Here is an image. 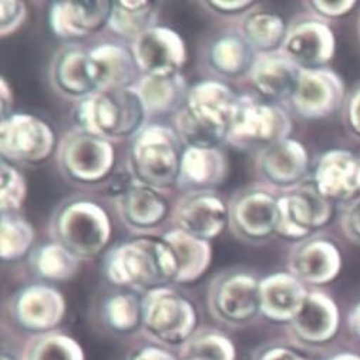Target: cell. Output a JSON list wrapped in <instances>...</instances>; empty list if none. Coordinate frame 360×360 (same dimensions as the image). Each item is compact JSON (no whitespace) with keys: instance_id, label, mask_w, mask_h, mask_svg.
Returning <instances> with one entry per match:
<instances>
[{"instance_id":"30","label":"cell","mask_w":360,"mask_h":360,"mask_svg":"<svg viewBox=\"0 0 360 360\" xmlns=\"http://www.w3.org/2000/svg\"><path fill=\"white\" fill-rule=\"evenodd\" d=\"M148 115L176 112L186 104L187 82L181 76H141L134 84Z\"/></svg>"},{"instance_id":"24","label":"cell","mask_w":360,"mask_h":360,"mask_svg":"<svg viewBox=\"0 0 360 360\" xmlns=\"http://www.w3.org/2000/svg\"><path fill=\"white\" fill-rule=\"evenodd\" d=\"M301 68L282 51L257 54L250 70V80L254 89L271 101H289Z\"/></svg>"},{"instance_id":"1","label":"cell","mask_w":360,"mask_h":360,"mask_svg":"<svg viewBox=\"0 0 360 360\" xmlns=\"http://www.w3.org/2000/svg\"><path fill=\"white\" fill-rule=\"evenodd\" d=\"M103 269L112 285L144 295L174 283L176 261L162 238L139 236L112 247L104 257Z\"/></svg>"},{"instance_id":"50","label":"cell","mask_w":360,"mask_h":360,"mask_svg":"<svg viewBox=\"0 0 360 360\" xmlns=\"http://www.w3.org/2000/svg\"><path fill=\"white\" fill-rule=\"evenodd\" d=\"M2 360H23V359L18 357L9 352H2Z\"/></svg>"},{"instance_id":"20","label":"cell","mask_w":360,"mask_h":360,"mask_svg":"<svg viewBox=\"0 0 360 360\" xmlns=\"http://www.w3.org/2000/svg\"><path fill=\"white\" fill-rule=\"evenodd\" d=\"M112 2L108 0H62L49 9V26L60 39H80L108 26Z\"/></svg>"},{"instance_id":"13","label":"cell","mask_w":360,"mask_h":360,"mask_svg":"<svg viewBox=\"0 0 360 360\" xmlns=\"http://www.w3.org/2000/svg\"><path fill=\"white\" fill-rule=\"evenodd\" d=\"M11 315L26 332L36 336L54 332L66 316V299L54 286L32 283L19 289L11 299Z\"/></svg>"},{"instance_id":"32","label":"cell","mask_w":360,"mask_h":360,"mask_svg":"<svg viewBox=\"0 0 360 360\" xmlns=\"http://www.w3.org/2000/svg\"><path fill=\"white\" fill-rule=\"evenodd\" d=\"M288 26L282 16L272 12H251L243 18L241 34L257 54L274 53L282 49Z\"/></svg>"},{"instance_id":"27","label":"cell","mask_w":360,"mask_h":360,"mask_svg":"<svg viewBox=\"0 0 360 360\" xmlns=\"http://www.w3.org/2000/svg\"><path fill=\"white\" fill-rule=\"evenodd\" d=\"M98 91L133 87L139 82V66L133 50L117 43H101L90 50Z\"/></svg>"},{"instance_id":"23","label":"cell","mask_w":360,"mask_h":360,"mask_svg":"<svg viewBox=\"0 0 360 360\" xmlns=\"http://www.w3.org/2000/svg\"><path fill=\"white\" fill-rule=\"evenodd\" d=\"M51 82L58 93L77 100L98 91L90 50L82 46L60 50L51 65Z\"/></svg>"},{"instance_id":"21","label":"cell","mask_w":360,"mask_h":360,"mask_svg":"<svg viewBox=\"0 0 360 360\" xmlns=\"http://www.w3.org/2000/svg\"><path fill=\"white\" fill-rule=\"evenodd\" d=\"M312 179L332 202L352 201L360 195V154L346 148L325 151L315 165Z\"/></svg>"},{"instance_id":"31","label":"cell","mask_w":360,"mask_h":360,"mask_svg":"<svg viewBox=\"0 0 360 360\" xmlns=\"http://www.w3.org/2000/svg\"><path fill=\"white\" fill-rule=\"evenodd\" d=\"M257 53L241 34L218 36L208 47L210 66L225 77H239L250 73Z\"/></svg>"},{"instance_id":"22","label":"cell","mask_w":360,"mask_h":360,"mask_svg":"<svg viewBox=\"0 0 360 360\" xmlns=\"http://www.w3.org/2000/svg\"><path fill=\"white\" fill-rule=\"evenodd\" d=\"M307 285L288 272H275L259 282L261 315L275 323H292L305 305Z\"/></svg>"},{"instance_id":"16","label":"cell","mask_w":360,"mask_h":360,"mask_svg":"<svg viewBox=\"0 0 360 360\" xmlns=\"http://www.w3.org/2000/svg\"><path fill=\"white\" fill-rule=\"evenodd\" d=\"M236 101L238 96L225 83L202 80L188 89L183 107L195 123L226 143Z\"/></svg>"},{"instance_id":"11","label":"cell","mask_w":360,"mask_h":360,"mask_svg":"<svg viewBox=\"0 0 360 360\" xmlns=\"http://www.w3.org/2000/svg\"><path fill=\"white\" fill-rule=\"evenodd\" d=\"M278 200L269 188L254 186L238 191L229 207V228L239 241L259 244L276 233Z\"/></svg>"},{"instance_id":"17","label":"cell","mask_w":360,"mask_h":360,"mask_svg":"<svg viewBox=\"0 0 360 360\" xmlns=\"http://www.w3.org/2000/svg\"><path fill=\"white\" fill-rule=\"evenodd\" d=\"M339 247L330 239L309 236L299 241L288 259L289 272L305 285L321 286L335 281L342 271Z\"/></svg>"},{"instance_id":"10","label":"cell","mask_w":360,"mask_h":360,"mask_svg":"<svg viewBox=\"0 0 360 360\" xmlns=\"http://www.w3.org/2000/svg\"><path fill=\"white\" fill-rule=\"evenodd\" d=\"M57 139L43 118L13 112L0 123V154L8 162L40 164L56 150Z\"/></svg>"},{"instance_id":"8","label":"cell","mask_w":360,"mask_h":360,"mask_svg":"<svg viewBox=\"0 0 360 360\" xmlns=\"http://www.w3.org/2000/svg\"><path fill=\"white\" fill-rule=\"evenodd\" d=\"M332 201L321 194L312 178L278 200L276 233L289 241H304L330 222Z\"/></svg>"},{"instance_id":"28","label":"cell","mask_w":360,"mask_h":360,"mask_svg":"<svg viewBox=\"0 0 360 360\" xmlns=\"http://www.w3.org/2000/svg\"><path fill=\"white\" fill-rule=\"evenodd\" d=\"M117 210L122 221L131 229L148 231L160 225L168 205L158 191L134 181L117 195Z\"/></svg>"},{"instance_id":"7","label":"cell","mask_w":360,"mask_h":360,"mask_svg":"<svg viewBox=\"0 0 360 360\" xmlns=\"http://www.w3.org/2000/svg\"><path fill=\"white\" fill-rule=\"evenodd\" d=\"M259 282L252 272L228 269L218 274L208 289L207 304L211 316L233 329L252 323L261 315Z\"/></svg>"},{"instance_id":"26","label":"cell","mask_w":360,"mask_h":360,"mask_svg":"<svg viewBox=\"0 0 360 360\" xmlns=\"http://www.w3.org/2000/svg\"><path fill=\"white\" fill-rule=\"evenodd\" d=\"M228 175V160L219 147H186L178 184L190 191H212Z\"/></svg>"},{"instance_id":"48","label":"cell","mask_w":360,"mask_h":360,"mask_svg":"<svg viewBox=\"0 0 360 360\" xmlns=\"http://www.w3.org/2000/svg\"><path fill=\"white\" fill-rule=\"evenodd\" d=\"M349 326L352 332L360 339V302L352 309L349 315Z\"/></svg>"},{"instance_id":"40","label":"cell","mask_w":360,"mask_h":360,"mask_svg":"<svg viewBox=\"0 0 360 360\" xmlns=\"http://www.w3.org/2000/svg\"><path fill=\"white\" fill-rule=\"evenodd\" d=\"M27 9L20 0L0 2V36L8 37L15 33L26 20Z\"/></svg>"},{"instance_id":"12","label":"cell","mask_w":360,"mask_h":360,"mask_svg":"<svg viewBox=\"0 0 360 360\" xmlns=\"http://www.w3.org/2000/svg\"><path fill=\"white\" fill-rule=\"evenodd\" d=\"M346 100L342 77L332 69H302L289 98L292 110L305 120H322L335 114Z\"/></svg>"},{"instance_id":"51","label":"cell","mask_w":360,"mask_h":360,"mask_svg":"<svg viewBox=\"0 0 360 360\" xmlns=\"http://www.w3.org/2000/svg\"><path fill=\"white\" fill-rule=\"evenodd\" d=\"M359 36H360V19H359Z\"/></svg>"},{"instance_id":"43","label":"cell","mask_w":360,"mask_h":360,"mask_svg":"<svg viewBox=\"0 0 360 360\" xmlns=\"http://www.w3.org/2000/svg\"><path fill=\"white\" fill-rule=\"evenodd\" d=\"M340 224L345 235L352 241L360 244V195L347 202Z\"/></svg>"},{"instance_id":"5","label":"cell","mask_w":360,"mask_h":360,"mask_svg":"<svg viewBox=\"0 0 360 360\" xmlns=\"http://www.w3.org/2000/svg\"><path fill=\"white\" fill-rule=\"evenodd\" d=\"M289 112L272 101L255 96H238L226 143L241 150H264L289 139L292 133Z\"/></svg>"},{"instance_id":"42","label":"cell","mask_w":360,"mask_h":360,"mask_svg":"<svg viewBox=\"0 0 360 360\" xmlns=\"http://www.w3.org/2000/svg\"><path fill=\"white\" fill-rule=\"evenodd\" d=\"M250 360H309L301 352L279 343H269L258 347Z\"/></svg>"},{"instance_id":"44","label":"cell","mask_w":360,"mask_h":360,"mask_svg":"<svg viewBox=\"0 0 360 360\" xmlns=\"http://www.w3.org/2000/svg\"><path fill=\"white\" fill-rule=\"evenodd\" d=\"M343 117L350 133L360 139V84H357L346 96L343 104Z\"/></svg>"},{"instance_id":"46","label":"cell","mask_w":360,"mask_h":360,"mask_svg":"<svg viewBox=\"0 0 360 360\" xmlns=\"http://www.w3.org/2000/svg\"><path fill=\"white\" fill-rule=\"evenodd\" d=\"M251 0H233V2H229V0H212V2H208V6L214 9L218 13H244L248 9L252 8Z\"/></svg>"},{"instance_id":"47","label":"cell","mask_w":360,"mask_h":360,"mask_svg":"<svg viewBox=\"0 0 360 360\" xmlns=\"http://www.w3.org/2000/svg\"><path fill=\"white\" fill-rule=\"evenodd\" d=\"M13 91L5 77L0 79V104H2V118L13 114Z\"/></svg>"},{"instance_id":"3","label":"cell","mask_w":360,"mask_h":360,"mask_svg":"<svg viewBox=\"0 0 360 360\" xmlns=\"http://www.w3.org/2000/svg\"><path fill=\"white\" fill-rule=\"evenodd\" d=\"M130 169L137 183L158 193L178 184L184 144L176 131L165 124H146L131 139Z\"/></svg>"},{"instance_id":"38","label":"cell","mask_w":360,"mask_h":360,"mask_svg":"<svg viewBox=\"0 0 360 360\" xmlns=\"http://www.w3.org/2000/svg\"><path fill=\"white\" fill-rule=\"evenodd\" d=\"M34 243L32 224L19 214H2L0 218V259L13 262L25 258Z\"/></svg>"},{"instance_id":"34","label":"cell","mask_w":360,"mask_h":360,"mask_svg":"<svg viewBox=\"0 0 360 360\" xmlns=\"http://www.w3.org/2000/svg\"><path fill=\"white\" fill-rule=\"evenodd\" d=\"M179 360H236L232 339L218 329H198L178 353Z\"/></svg>"},{"instance_id":"35","label":"cell","mask_w":360,"mask_h":360,"mask_svg":"<svg viewBox=\"0 0 360 360\" xmlns=\"http://www.w3.org/2000/svg\"><path fill=\"white\" fill-rule=\"evenodd\" d=\"M101 318L108 329L117 333H130L141 328V299L134 292L112 293L104 299Z\"/></svg>"},{"instance_id":"37","label":"cell","mask_w":360,"mask_h":360,"mask_svg":"<svg viewBox=\"0 0 360 360\" xmlns=\"http://www.w3.org/2000/svg\"><path fill=\"white\" fill-rule=\"evenodd\" d=\"M80 259L57 243L39 247L32 255L34 272L47 281L63 282L73 278L79 269Z\"/></svg>"},{"instance_id":"33","label":"cell","mask_w":360,"mask_h":360,"mask_svg":"<svg viewBox=\"0 0 360 360\" xmlns=\"http://www.w3.org/2000/svg\"><path fill=\"white\" fill-rule=\"evenodd\" d=\"M157 5L148 0H118L112 2L108 27L120 37L136 40L157 26Z\"/></svg>"},{"instance_id":"25","label":"cell","mask_w":360,"mask_h":360,"mask_svg":"<svg viewBox=\"0 0 360 360\" xmlns=\"http://www.w3.org/2000/svg\"><path fill=\"white\" fill-rule=\"evenodd\" d=\"M340 312L333 299L321 290H311L304 308L290 323L296 339L309 345L330 340L339 329Z\"/></svg>"},{"instance_id":"41","label":"cell","mask_w":360,"mask_h":360,"mask_svg":"<svg viewBox=\"0 0 360 360\" xmlns=\"http://www.w3.org/2000/svg\"><path fill=\"white\" fill-rule=\"evenodd\" d=\"M309 5L322 19H339L349 15L356 8L357 2L354 0H314Z\"/></svg>"},{"instance_id":"39","label":"cell","mask_w":360,"mask_h":360,"mask_svg":"<svg viewBox=\"0 0 360 360\" xmlns=\"http://www.w3.org/2000/svg\"><path fill=\"white\" fill-rule=\"evenodd\" d=\"M27 197V184L23 174L8 161L0 164V210L2 214H16Z\"/></svg>"},{"instance_id":"45","label":"cell","mask_w":360,"mask_h":360,"mask_svg":"<svg viewBox=\"0 0 360 360\" xmlns=\"http://www.w3.org/2000/svg\"><path fill=\"white\" fill-rule=\"evenodd\" d=\"M129 360H179L178 354L161 345H147L131 353Z\"/></svg>"},{"instance_id":"36","label":"cell","mask_w":360,"mask_h":360,"mask_svg":"<svg viewBox=\"0 0 360 360\" xmlns=\"http://www.w3.org/2000/svg\"><path fill=\"white\" fill-rule=\"evenodd\" d=\"M23 360H86L83 346L70 335L50 332L34 336L26 346Z\"/></svg>"},{"instance_id":"9","label":"cell","mask_w":360,"mask_h":360,"mask_svg":"<svg viewBox=\"0 0 360 360\" xmlns=\"http://www.w3.org/2000/svg\"><path fill=\"white\" fill-rule=\"evenodd\" d=\"M58 167L68 178L79 184H97L111 174L115 150L111 141L76 130L69 133L57 151Z\"/></svg>"},{"instance_id":"49","label":"cell","mask_w":360,"mask_h":360,"mask_svg":"<svg viewBox=\"0 0 360 360\" xmlns=\"http://www.w3.org/2000/svg\"><path fill=\"white\" fill-rule=\"evenodd\" d=\"M328 360H360V356L353 354V353H339V354L332 356Z\"/></svg>"},{"instance_id":"2","label":"cell","mask_w":360,"mask_h":360,"mask_svg":"<svg viewBox=\"0 0 360 360\" xmlns=\"http://www.w3.org/2000/svg\"><path fill=\"white\" fill-rule=\"evenodd\" d=\"M146 107L134 86L96 91L77 101L73 122L77 130L105 139H134L147 124Z\"/></svg>"},{"instance_id":"19","label":"cell","mask_w":360,"mask_h":360,"mask_svg":"<svg viewBox=\"0 0 360 360\" xmlns=\"http://www.w3.org/2000/svg\"><path fill=\"white\" fill-rule=\"evenodd\" d=\"M308 148L295 139H286L259 151L257 168L265 183L276 188L293 190L308 179Z\"/></svg>"},{"instance_id":"18","label":"cell","mask_w":360,"mask_h":360,"mask_svg":"<svg viewBox=\"0 0 360 360\" xmlns=\"http://www.w3.org/2000/svg\"><path fill=\"white\" fill-rule=\"evenodd\" d=\"M175 228L205 241L222 233L229 222V207L214 191H190L174 208Z\"/></svg>"},{"instance_id":"15","label":"cell","mask_w":360,"mask_h":360,"mask_svg":"<svg viewBox=\"0 0 360 360\" xmlns=\"http://www.w3.org/2000/svg\"><path fill=\"white\" fill-rule=\"evenodd\" d=\"M281 50L301 69H321L336 53V36L323 19H299L288 26Z\"/></svg>"},{"instance_id":"14","label":"cell","mask_w":360,"mask_h":360,"mask_svg":"<svg viewBox=\"0 0 360 360\" xmlns=\"http://www.w3.org/2000/svg\"><path fill=\"white\" fill-rule=\"evenodd\" d=\"M133 54L141 76L178 75L187 62L181 34L167 26H154L133 41Z\"/></svg>"},{"instance_id":"29","label":"cell","mask_w":360,"mask_h":360,"mask_svg":"<svg viewBox=\"0 0 360 360\" xmlns=\"http://www.w3.org/2000/svg\"><path fill=\"white\" fill-rule=\"evenodd\" d=\"M176 261L174 283L187 285L201 279L212 262V247L210 241L194 236L183 229L174 228L162 235Z\"/></svg>"},{"instance_id":"4","label":"cell","mask_w":360,"mask_h":360,"mask_svg":"<svg viewBox=\"0 0 360 360\" xmlns=\"http://www.w3.org/2000/svg\"><path fill=\"white\" fill-rule=\"evenodd\" d=\"M54 243L63 245L75 257L91 259L100 255L112 235L107 211L97 202L75 198L60 205L51 219Z\"/></svg>"},{"instance_id":"6","label":"cell","mask_w":360,"mask_h":360,"mask_svg":"<svg viewBox=\"0 0 360 360\" xmlns=\"http://www.w3.org/2000/svg\"><path fill=\"white\" fill-rule=\"evenodd\" d=\"M141 302V329L157 345L181 347L198 330L195 305L174 288H155L143 295Z\"/></svg>"}]
</instances>
